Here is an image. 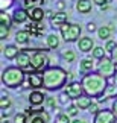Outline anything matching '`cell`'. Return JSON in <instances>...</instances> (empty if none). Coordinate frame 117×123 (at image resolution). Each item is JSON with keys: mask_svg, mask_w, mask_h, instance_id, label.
Returning a JSON list of instances; mask_svg holds the SVG:
<instances>
[{"mask_svg": "<svg viewBox=\"0 0 117 123\" xmlns=\"http://www.w3.org/2000/svg\"><path fill=\"white\" fill-rule=\"evenodd\" d=\"M82 87L84 93L91 97H100L105 93V88L108 85V79L97 72V73H85L82 78Z\"/></svg>", "mask_w": 117, "mask_h": 123, "instance_id": "6da1fadb", "label": "cell"}, {"mask_svg": "<svg viewBox=\"0 0 117 123\" xmlns=\"http://www.w3.org/2000/svg\"><path fill=\"white\" fill-rule=\"evenodd\" d=\"M43 78H44V88L52 91V90H59L65 87L68 73L61 67H47L43 72Z\"/></svg>", "mask_w": 117, "mask_h": 123, "instance_id": "7a4b0ae2", "label": "cell"}, {"mask_svg": "<svg viewBox=\"0 0 117 123\" xmlns=\"http://www.w3.org/2000/svg\"><path fill=\"white\" fill-rule=\"evenodd\" d=\"M25 82V70L17 67H6L2 72V84L8 88H17Z\"/></svg>", "mask_w": 117, "mask_h": 123, "instance_id": "3957f363", "label": "cell"}, {"mask_svg": "<svg viewBox=\"0 0 117 123\" xmlns=\"http://www.w3.org/2000/svg\"><path fill=\"white\" fill-rule=\"evenodd\" d=\"M31 67L34 72H44L49 67V56L43 50H34L31 59Z\"/></svg>", "mask_w": 117, "mask_h": 123, "instance_id": "277c9868", "label": "cell"}, {"mask_svg": "<svg viewBox=\"0 0 117 123\" xmlns=\"http://www.w3.org/2000/svg\"><path fill=\"white\" fill-rule=\"evenodd\" d=\"M59 29H61V35H62V38L67 43L78 41L79 37H81V32H82V27L79 25H70V23H64Z\"/></svg>", "mask_w": 117, "mask_h": 123, "instance_id": "5b68a950", "label": "cell"}, {"mask_svg": "<svg viewBox=\"0 0 117 123\" xmlns=\"http://www.w3.org/2000/svg\"><path fill=\"white\" fill-rule=\"evenodd\" d=\"M116 62L111 58H106V56H104V58L100 59L99 65H97V72H99L102 76H105L106 79H111L116 74Z\"/></svg>", "mask_w": 117, "mask_h": 123, "instance_id": "8992f818", "label": "cell"}, {"mask_svg": "<svg viewBox=\"0 0 117 123\" xmlns=\"http://www.w3.org/2000/svg\"><path fill=\"white\" fill-rule=\"evenodd\" d=\"M26 123H47L49 122V112L47 111H35V110H27L26 111Z\"/></svg>", "mask_w": 117, "mask_h": 123, "instance_id": "52a82bcc", "label": "cell"}, {"mask_svg": "<svg viewBox=\"0 0 117 123\" xmlns=\"http://www.w3.org/2000/svg\"><path fill=\"white\" fill-rule=\"evenodd\" d=\"M64 93L67 94L70 99H78V97H81L82 94H85V93H84V87H82L81 82L67 84V85H65V88H64Z\"/></svg>", "mask_w": 117, "mask_h": 123, "instance_id": "ba28073f", "label": "cell"}, {"mask_svg": "<svg viewBox=\"0 0 117 123\" xmlns=\"http://www.w3.org/2000/svg\"><path fill=\"white\" fill-rule=\"evenodd\" d=\"M15 59H17V65H18L20 68H23L25 72H26V70H31V72H34V70H32V67H31L32 52H29V50H21Z\"/></svg>", "mask_w": 117, "mask_h": 123, "instance_id": "9c48e42d", "label": "cell"}, {"mask_svg": "<svg viewBox=\"0 0 117 123\" xmlns=\"http://www.w3.org/2000/svg\"><path fill=\"white\" fill-rule=\"evenodd\" d=\"M117 116L113 110H100L94 114V123H116Z\"/></svg>", "mask_w": 117, "mask_h": 123, "instance_id": "30bf717a", "label": "cell"}, {"mask_svg": "<svg viewBox=\"0 0 117 123\" xmlns=\"http://www.w3.org/2000/svg\"><path fill=\"white\" fill-rule=\"evenodd\" d=\"M78 47L79 50L84 52V53H88V52H93V49H94V43H93V40L90 38V37H82V38L78 40Z\"/></svg>", "mask_w": 117, "mask_h": 123, "instance_id": "8fae6325", "label": "cell"}, {"mask_svg": "<svg viewBox=\"0 0 117 123\" xmlns=\"http://www.w3.org/2000/svg\"><path fill=\"white\" fill-rule=\"evenodd\" d=\"M27 81H29L32 88H41V87H44V78H43V74H40L38 72H32L29 74V78H27Z\"/></svg>", "mask_w": 117, "mask_h": 123, "instance_id": "7c38bea8", "label": "cell"}, {"mask_svg": "<svg viewBox=\"0 0 117 123\" xmlns=\"http://www.w3.org/2000/svg\"><path fill=\"white\" fill-rule=\"evenodd\" d=\"M65 21H67V14H65L64 11L53 12L52 15H50V25H52L53 27H55V26H59V27H61Z\"/></svg>", "mask_w": 117, "mask_h": 123, "instance_id": "4fadbf2b", "label": "cell"}, {"mask_svg": "<svg viewBox=\"0 0 117 123\" xmlns=\"http://www.w3.org/2000/svg\"><path fill=\"white\" fill-rule=\"evenodd\" d=\"M27 18H29V11H26L25 8L15 9V11H14V14H12V20H14V23H17V25L25 23Z\"/></svg>", "mask_w": 117, "mask_h": 123, "instance_id": "5bb4252c", "label": "cell"}, {"mask_svg": "<svg viewBox=\"0 0 117 123\" xmlns=\"http://www.w3.org/2000/svg\"><path fill=\"white\" fill-rule=\"evenodd\" d=\"M91 103H93L91 96H88V94H82L81 97L74 99V105H76L79 110H88V106H90Z\"/></svg>", "mask_w": 117, "mask_h": 123, "instance_id": "9a60e30c", "label": "cell"}, {"mask_svg": "<svg viewBox=\"0 0 117 123\" xmlns=\"http://www.w3.org/2000/svg\"><path fill=\"white\" fill-rule=\"evenodd\" d=\"M27 11H29V18L32 21H41L44 18V15H46L44 11L40 6H32V8L27 9Z\"/></svg>", "mask_w": 117, "mask_h": 123, "instance_id": "2e32d148", "label": "cell"}, {"mask_svg": "<svg viewBox=\"0 0 117 123\" xmlns=\"http://www.w3.org/2000/svg\"><path fill=\"white\" fill-rule=\"evenodd\" d=\"M43 102H46V96L41 91H32L29 94V103L31 105H34V106H38L41 105Z\"/></svg>", "mask_w": 117, "mask_h": 123, "instance_id": "e0dca14e", "label": "cell"}, {"mask_svg": "<svg viewBox=\"0 0 117 123\" xmlns=\"http://www.w3.org/2000/svg\"><path fill=\"white\" fill-rule=\"evenodd\" d=\"M117 96V85L113 82V84H108L105 88V93L102 94L100 97H97L99 100H106V99H111V97H116Z\"/></svg>", "mask_w": 117, "mask_h": 123, "instance_id": "ac0fdd59", "label": "cell"}, {"mask_svg": "<svg viewBox=\"0 0 117 123\" xmlns=\"http://www.w3.org/2000/svg\"><path fill=\"white\" fill-rule=\"evenodd\" d=\"M2 49H3V55L6 56L8 59H15L17 56H18V53L21 52L17 46H14V44H9L6 47H2Z\"/></svg>", "mask_w": 117, "mask_h": 123, "instance_id": "d6986e66", "label": "cell"}, {"mask_svg": "<svg viewBox=\"0 0 117 123\" xmlns=\"http://www.w3.org/2000/svg\"><path fill=\"white\" fill-rule=\"evenodd\" d=\"M31 37H32V34L27 29L26 31H18L15 34V43L17 44H27L29 40H31Z\"/></svg>", "mask_w": 117, "mask_h": 123, "instance_id": "ffe728a7", "label": "cell"}, {"mask_svg": "<svg viewBox=\"0 0 117 123\" xmlns=\"http://www.w3.org/2000/svg\"><path fill=\"white\" fill-rule=\"evenodd\" d=\"M76 11L79 14H88L91 11V2L90 0H76Z\"/></svg>", "mask_w": 117, "mask_h": 123, "instance_id": "44dd1931", "label": "cell"}, {"mask_svg": "<svg viewBox=\"0 0 117 123\" xmlns=\"http://www.w3.org/2000/svg\"><path fill=\"white\" fill-rule=\"evenodd\" d=\"M111 29H113L111 26H102V27H99V29H97V37H99L100 40H110Z\"/></svg>", "mask_w": 117, "mask_h": 123, "instance_id": "7402d4cb", "label": "cell"}, {"mask_svg": "<svg viewBox=\"0 0 117 123\" xmlns=\"http://www.w3.org/2000/svg\"><path fill=\"white\" fill-rule=\"evenodd\" d=\"M93 65H94V62L91 61V58H85L81 61V65H79V68H81V72L84 73H88L93 70Z\"/></svg>", "mask_w": 117, "mask_h": 123, "instance_id": "603a6c76", "label": "cell"}, {"mask_svg": "<svg viewBox=\"0 0 117 123\" xmlns=\"http://www.w3.org/2000/svg\"><path fill=\"white\" fill-rule=\"evenodd\" d=\"M46 43H47L49 49H56V47L59 46V37L56 34H50L47 37V40H46Z\"/></svg>", "mask_w": 117, "mask_h": 123, "instance_id": "cb8c5ba5", "label": "cell"}, {"mask_svg": "<svg viewBox=\"0 0 117 123\" xmlns=\"http://www.w3.org/2000/svg\"><path fill=\"white\" fill-rule=\"evenodd\" d=\"M105 47H100V46H96L94 49H93V58L96 59H102L105 56Z\"/></svg>", "mask_w": 117, "mask_h": 123, "instance_id": "d4e9b609", "label": "cell"}, {"mask_svg": "<svg viewBox=\"0 0 117 123\" xmlns=\"http://www.w3.org/2000/svg\"><path fill=\"white\" fill-rule=\"evenodd\" d=\"M12 21H14L12 17H9L5 11H2V14H0V23H2V25H6V26H12L11 25Z\"/></svg>", "mask_w": 117, "mask_h": 123, "instance_id": "484cf974", "label": "cell"}, {"mask_svg": "<svg viewBox=\"0 0 117 123\" xmlns=\"http://www.w3.org/2000/svg\"><path fill=\"white\" fill-rule=\"evenodd\" d=\"M9 106H11V99H9L8 96H2L0 97V108L5 111V110H8Z\"/></svg>", "mask_w": 117, "mask_h": 123, "instance_id": "4316f807", "label": "cell"}, {"mask_svg": "<svg viewBox=\"0 0 117 123\" xmlns=\"http://www.w3.org/2000/svg\"><path fill=\"white\" fill-rule=\"evenodd\" d=\"M55 123H72V122H70V116L65 112V114H58V117L55 119Z\"/></svg>", "mask_w": 117, "mask_h": 123, "instance_id": "83f0119b", "label": "cell"}, {"mask_svg": "<svg viewBox=\"0 0 117 123\" xmlns=\"http://www.w3.org/2000/svg\"><path fill=\"white\" fill-rule=\"evenodd\" d=\"M8 37H9V26L0 23V38L5 40V38H8Z\"/></svg>", "mask_w": 117, "mask_h": 123, "instance_id": "f1b7e54d", "label": "cell"}, {"mask_svg": "<svg viewBox=\"0 0 117 123\" xmlns=\"http://www.w3.org/2000/svg\"><path fill=\"white\" fill-rule=\"evenodd\" d=\"M62 56H64V59H65V61H68V62L74 61V58H76V55H74V52H73V50H67V52H64Z\"/></svg>", "mask_w": 117, "mask_h": 123, "instance_id": "f546056e", "label": "cell"}, {"mask_svg": "<svg viewBox=\"0 0 117 123\" xmlns=\"http://www.w3.org/2000/svg\"><path fill=\"white\" fill-rule=\"evenodd\" d=\"M12 5H14V0H0V9H2V11H6Z\"/></svg>", "mask_w": 117, "mask_h": 123, "instance_id": "4dcf8cb0", "label": "cell"}, {"mask_svg": "<svg viewBox=\"0 0 117 123\" xmlns=\"http://www.w3.org/2000/svg\"><path fill=\"white\" fill-rule=\"evenodd\" d=\"M26 117L27 114H23V112H18L14 117V123H26Z\"/></svg>", "mask_w": 117, "mask_h": 123, "instance_id": "1f68e13d", "label": "cell"}, {"mask_svg": "<svg viewBox=\"0 0 117 123\" xmlns=\"http://www.w3.org/2000/svg\"><path fill=\"white\" fill-rule=\"evenodd\" d=\"M116 46H117V43H116V41L108 40V41H106V44H105V50L108 52V53H111V52L116 49Z\"/></svg>", "mask_w": 117, "mask_h": 123, "instance_id": "d6a6232c", "label": "cell"}, {"mask_svg": "<svg viewBox=\"0 0 117 123\" xmlns=\"http://www.w3.org/2000/svg\"><path fill=\"white\" fill-rule=\"evenodd\" d=\"M79 112V108L76 106V105H72V106H68L67 108V114L70 116V117H74Z\"/></svg>", "mask_w": 117, "mask_h": 123, "instance_id": "836d02e7", "label": "cell"}, {"mask_svg": "<svg viewBox=\"0 0 117 123\" xmlns=\"http://www.w3.org/2000/svg\"><path fill=\"white\" fill-rule=\"evenodd\" d=\"M46 105H47L49 108H55L58 105V102H56L55 97H47V99H46Z\"/></svg>", "mask_w": 117, "mask_h": 123, "instance_id": "e575fe53", "label": "cell"}, {"mask_svg": "<svg viewBox=\"0 0 117 123\" xmlns=\"http://www.w3.org/2000/svg\"><path fill=\"white\" fill-rule=\"evenodd\" d=\"M87 111H90L91 114H97V112H99V106L96 105V103H91L90 106H88V110Z\"/></svg>", "mask_w": 117, "mask_h": 123, "instance_id": "d590c367", "label": "cell"}, {"mask_svg": "<svg viewBox=\"0 0 117 123\" xmlns=\"http://www.w3.org/2000/svg\"><path fill=\"white\" fill-rule=\"evenodd\" d=\"M23 3H25V8H32V6H35V2H34V0H23Z\"/></svg>", "mask_w": 117, "mask_h": 123, "instance_id": "8d00e7d4", "label": "cell"}, {"mask_svg": "<svg viewBox=\"0 0 117 123\" xmlns=\"http://www.w3.org/2000/svg\"><path fill=\"white\" fill-rule=\"evenodd\" d=\"M111 59H113L114 62L117 64V46H116V49H114L113 52H111Z\"/></svg>", "mask_w": 117, "mask_h": 123, "instance_id": "74e56055", "label": "cell"}, {"mask_svg": "<svg viewBox=\"0 0 117 123\" xmlns=\"http://www.w3.org/2000/svg\"><path fill=\"white\" fill-rule=\"evenodd\" d=\"M87 29H88V32H94L96 31V25H94V23H88Z\"/></svg>", "mask_w": 117, "mask_h": 123, "instance_id": "f35d334b", "label": "cell"}, {"mask_svg": "<svg viewBox=\"0 0 117 123\" xmlns=\"http://www.w3.org/2000/svg\"><path fill=\"white\" fill-rule=\"evenodd\" d=\"M68 99H70V97H68V96H67V94H65V93H64V94H62V96H59V102H61V103H65V102H67V100H68Z\"/></svg>", "mask_w": 117, "mask_h": 123, "instance_id": "ab89813d", "label": "cell"}, {"mask_svg": "<svg viewBox=\"0 0 117 123\" xmlns=\"http://www.w3.org/2000/svg\"><path fill=\"white\" fill-rule=\"evenodd\" d=\"M56 8H58V9H59V11H62V9H64V8H65V3H64V2H62V0H59V2H58V3H56Z\"/></svg>", "mask_w": 117, "mask_h": 123, "instance_id": "60d3db41", "label": "cell"}, {"mask_svg": "<svg viewBox=\"0 0 117 123\" xmlns=\"http://www.w3.org/2000/svg\"><path fill=\"white\" fill-rule=\"evenodd\" d=\"M93 2H94L96 5H99V6H102V5H106L110 0H93Z\"/></svg>", "mask_w": 117, "mask_h": 123, "instance_id": "b9f144b4", "label": "cell"}, {"mask_svg": "<svg viewBox=\"0 0 117 123\" xmlns=\"http://www.w3.org/2000/svg\"><path fill=\"white\" fill-rule=\"evenodd\" d=\"M113 111H114V114L117 116V100H114V103H113Z\"/></svg>", "mask_w": 117, "mask_h": 123, "instance_id": "7bdbcfd3", "label": "cell"}, {"mask_svg": "<svg viewBox=\"0 0 117 123\" xmlns=\"http://www.w3.org/2000/svg\"><path fill=\"white\" fill-rule=\"evenodd\" d=\"M100 9H102V12H104V11H106V9H108V3H106V5H102V6H100Z\"/></svg>", "mask_w": 117, "mask_h": 123, "instance_id": "ee69618b", "label": "cell"}, {"mask_svg": "<svg viewBox=\"0 0 117 123\" xmlns=\"http://www.w3.org/2000/svg\"><path fill=\"white\" fill-rule=\"evenodd\" d=\"M111 79H113V82H114V84L117 85V72H116V74H114V76H113V78H111Z\"/></svg>", "mask_w": 117, "mask_h": 123, "instance_id": "f6af8a7d", "label": "cell"}, {"mask_svg": "<svg viewBox=\"0 0 117 123\" xmlns=\"http://www.w3.org/2000/svg\"><path fill=\"white\" fill-rule=\"evenodd\" d=\"M34 2H35V6H37V5H41V3H44V0H34Z\"/></svg>", "mask_w": 117, "mask_h": 123, "instance_id": "bcb514c9", "label": "cell"}, {"mask_svg": "<svg viewBox=\"0 0 117 123\" xmlns=\"http://www.w3.org/2000/svg\"><path fill=\"white\" fill-rule=\"evenodd\" d=\"M72 123H85L84 120H78V119H74V120H72Z\"/></svg>", "mask_w": 117, "mask_h": 123, "instance_id": "7dc6e473", "label": "cell"}]
</instances>
